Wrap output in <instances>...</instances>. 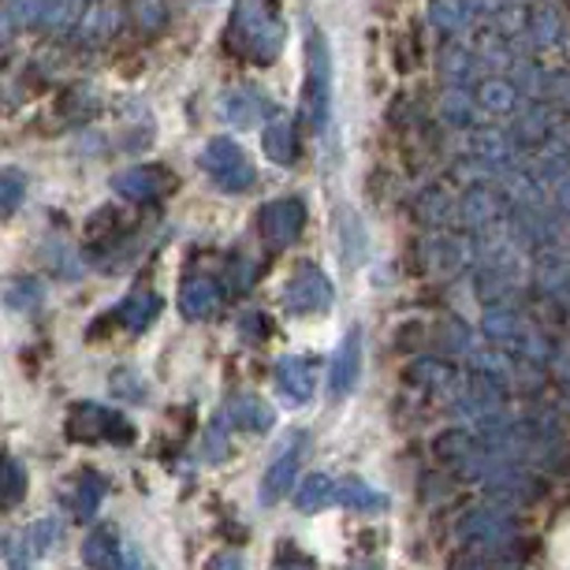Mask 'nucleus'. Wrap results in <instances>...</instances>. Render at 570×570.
I'll use <instances>...</instances> for the list:
<instances>
[{"mask_svg":"<svg viewBox=\"0 0 570 570\" xmlns=\"http://www.w3.org/2000/svg\"><path fill=\"white\" fill-rule=\"evenodd\" d=\"M303 224H306V209H303V202H295V198H276L257 213V232H262V239L273 246V250L292 246L298 239V232H303Z\"/></svg>","mask_w":570,"mask_h":570,"instance_id":"nucleus-7","label":"nucleus"},{"mask_svg":"<svg viewBox=\"0 0 570 570\" xmlns=\"http://www.w3.org/2000/svg\"><path fill=\"white\" fill-rule=\"evenodd\" d=\"M179 309L187 321H206L220 309V287L209 276H190L179 292Z\"/></svg>","mask_w":570,"mask_h":570,"instance_id":"nucleus-12","label":"nucleus"},{"mask_svg":"<svg viewBox=\"0 0 570 570\" xmlns=\"http://www.w3.org/2000/svg\"><path fill=\"white\" fill-rule=\"evenodd\" d=\"M451 376V365H444V362H417L414 370H411V381L414 384H444Z\"/></svg>","mask_w":570,"mask_h":570,"instance_id":"nucleus-29","label":"nucleus"},{"mask_svg":"<svg viewBox=\"0 0 570 570\" xmlns=\"http://www.w3.org/2000/svg\"><path fill=\"white\" fill-rule=\"evenodd\" d=\"M86 4H94V0H86Z\"/></svg>","mask_w":570,"mask_h":570,"instance_id":"nucleus-36","label":"nucleus"},{"mask_svg":"<svg viewBox=\"0 0 570 570\" xmlns=\"http://www.w3.org/2000/svg\"><path fill=\"white\" fill-rule=\"evenodd\" d=\"M228 41L246 60L257 63L276 60L279 46H284V23H279L273 0H239L228 27Z\"/></svg>","mask_w":570,"mask_h":570,"instance_id":"nucleus-1","label":"nucleus"},{"mask_svg":"<svg viewBox=\"0 0 570 570\" xmlns=\"http://www.w3.org/2000/svg\"><path fill=\"white\" fill-rule=\"evenodd\" d=\"M414 209L422 220H440V213H444V195H440V190H429L425 198H417Z\"/></svg>","mask_w":570,"mask_h":570,"instance_id":"nucleus-30","label":"nucleus"},{"mask_svg":"<svg viewBox=\"0 0 570 570\" xmlns=\"http://www.w3.org/2000/svg\"><path fill=\"white\" fill-rule=\"evenodd\" d=\"M112 187L120 190L127 202L149 206V202H157V198H165L176 190V176L160 165H135V168L120 171V176L112 179Z\"/></svg>","mask_w":570,"mask_h":570,"instance_id":"nucleus-8","label":"nucleus"},{"mask_svg":"<svg viewBox=\"0 0 570 570\" xmlns=\"http://www.w3.org/2000/svg\"><path fill=\"white\" fill-rule=\"evenodd\" d=\"M27 198V179L19 176L16 168H4L0 171V220L16 217V209L23 206Z\"/></svg>","mask_w":570,"mask_h":570,"instance_id":"nucleus-23","label":"nucleus"},{"mask_svg":"<svg viewBox=\"0 0 570 570\" xmlns=\"http://www.w3.org/2000/svg\"><path fill=\"white\" fill-rule=\"evenodd\" d=\"M433 23L440 30H459L466 23V0H433Z\"/></svg>","mask_w":570,"mask_h":570,"instance_id":"nucleus-25","label":"nucleus"},{"mask_svg":"<svg viewBox=\"0 0 570 570\" xmlns=\"http://www.w3.org/2000/svg\"><path fill=\"white\" fill-rule=\"evenodd\" d=\"M202 168H206L209 179L217 183L220 190H228V195H243L257 179L250 157H246L232 138H213V142L202 149Z\"/></svg>","mask_w":570,"mask_h":570,"instance_id":"nucleus-3","label":"nucleus"},{"mask_svg":"<svg viewBox=\"0 0 570 570\" xmlns=\"http://www.w3.org/2000/svg\"><path fill=\"white\" fill-rule=\"evenodd\" d=\"M68 436L86 444H131L135 429L124 414L101 403H75L68 411Z\"/></svg>","mask_w":570,"mask_h":570,"instance_id":"nucleus-2","label":"nucleus"},{"mask_svg":"<svg viewBox=\"0 0 570 570\" xmlns=\"http://www.w3.org/2000/svg\"><path fill=\"white\" fill-rule=\"evenodd\" d=\"M303 451H306V433L284 436V444L276 448V455L262 478V489H257V500H262L265 508H273V503H279L295 489V473H298V462H303Z\"/></svg>","mask_w":570,"mask_h":570,"instance_id":"nucleus-5","label":"nucleus"},{"mask_svg":"<svg viewBox=\"0 0 570 570\" xmlns=\"http://www.w3.org/2000/svg\"><path fill=\"white\" fill-rule=\"evenodd\" d=\"M273 570H314V563H309L306 556H298V552H287V556H279V563Z\"/></svg>","mask_w":570,"mask_h":570,"instance_id":"nucleus-33","label":"nucleus"},{"mask_svg":"<svg viewBox=\"0 0 570 570\" xmlns=\"http://www.w3.org/2000/svg\"><path fill=\"white\" fill-rule=\"evenodd\" d=\"M276 389L292 406H303L314 400V389H317V370L314 362L303 358V354H292L276 365Z\"/></svg>","mask_w":570,"mask_h":570,"instance_id":"nucleus-10","label":"nucleus"},{"mask_svg":"<svg viewBox=\"0 0 570 570\" xmlns=\"http://www.w3.org/2000/svg\"><path fill=\"white\" fill-rule=\"evenodd\" d=\"M41 12H46V0H8V16L16 27H41Z\"/></svg>","mask_w":570,"mask_h":570,"instance_id":"nucleus-27","label":"nucleus"},{"mask_svg":"<svg viewBox=\"0 0 570 570\" xmlns=\"http://www.w3.org/2000/svg\"><path fill=\"white\" fill-rule=\"evenodd\" d=\"M478 101L485 105L489 112H511L519 94H514V86L508 79H485L478 86Z\"/></svg>","mask_w":570,"mask_h":570,"instance_id":"nucleus-24","label":"nucleus"},{"mask_svg":"<svg viewBox=\"0 0 570 570\" xmlns=\"http://www.w3.org/2000/svg\"><path fill=\"white\" fill-rule=\"evenodd\" d=\"M124 556H127V548H120V537H116L112 525H98V530H90V537L82 541V563L90 570H120Z\"/></svg>","mask_w":570,"mask_h":570,"instance_id":"nucleus-11","label":"nucleus"},{"mask_svg":"<svg viewBox=\"0 0 570 570\" xmlns=\"http://www.w3.org/2000/svg\"><path fill=\"white\" fill-rule=\"evenodd\" d=\"M262 146H265V154L268 160H276V165H295V157H298V142H295V127L287 124V120H276L265 127V135H262Z\"/></svg>","mask_w":570,"mask_h":570,"instance_id":"nucleus-16","label":"nucleus"},{"mask_svg":"<svg viewBox=\"0 0 570 570\" xmlns=\"http://www.w3.org/2000/svg\"><path fill=\"white\" fill-rule=\"evenodd\" d=\"M358 370H362V340H358V328H351L336 347V354H332V365H328V395L332 400H343V395L358 384Z\"/></svg>","mask_w":570,"mask_h":570,"instance_id":"nucleus-9","label":"nucleus"},{"mask_svg":"<svg viewBox=\"0 0 570 570\" xmlns=\"http://www.w3.org/2000/svg\"><path fill=\"white\" fill-rule=\"evenodd\" d=\"M332 500H340V485L328 478V473H309L303 485L295 489L298 511H321V508H328Z\"/></svg>","mask_w":570,"mask_h":570,"instance_id":"nucleus-17","label":"nucleus"},{"mask_svg":"<svg viewBox=\"0 0 570 570\" xmlns=\"http://www.w3.org/2000/svg\"><path fill=\"white\" fill-rule=\"evenodd\" d=\"M120 570H149V567H146L142 552H135V548H127V556H124V567H120Z\"/></svg>","mask_w":570,"mask_h":570,"instance_id":"nucleus-35","label":"nucleus"},{"mask_svg":"<svg viewBox=\"0 0 570 570\" xmlns=\"http://www.w3.org/2000/svg\"><path fill=\"white\" fill-rule=\"evenodd\" d=\"M340 500L347 503L351 511H381V508H389V497L384 492H376L365 485L362 478H347L340 485Z\"/></svg>","mask_w":570,"mask_h":570,"instance_id":"nucleus-22","label":"nucleus"},{"mask_svg":"<svg viewBox=\"0 0 570 570\" xmlns=\"http://www.w3.org/2000/svg\"><path fill=\"white\" fill-rule=\"evenodd\" d=\"M224 116H228L235 127H254L262 116H268V105L265 98H257L250 90H235L224 98Z\"/></svg>","mask_w":570,"mask_h":570,"instance_id":"nucleus-19","label":"nucleus"},{"mask_svg":"<svg viewBox=\"0 0 570 570\" xmlns=\"http://www.w3.org/2000/svg\"><path fill=\"white\" fill-rule=\"evenodd\" d=\"M116 27H120V16H116V8H86V16L79 19V38L90 41V46H98V41H109L116 35Z\"/></svg>","mask_w":570,"mask_h":570,"instance_id":"nucleus-21","label":"nucleus"},{"mask_svg":"<svg viewBox=\"0 0 570 570\" xmlns=\"http://www.w3.org/2000/svg\"><path fill=\"white\" fill-rule=\"evenodd\" d=\"M224 417H228L235 429L265 433V429H273L276 411L265 400H257V395H232V403H228V411H224Z\"/></svg>","mask_w":570,"mask_h":570,"instance_id":"nucleus-14","label":"nucleus"},{"mask_svg":"<svg viewBox=\"0 0 570 570\" xmlns=\"http://www.w3.org/2000/svg\"><path fill=\"white\" fill-rule=\"evenodd\" d=\"M4 559H8V570H30L23 548H16V541H4Z\"/></svg>","mask_w":570,"mask_h":570,"instance_id":"nucleus-32","label":"nucleus"},{"mask_svg":"<svg viewBox=\"0 0 570 570\" xmlns=\"http://www.w3.org/2000/svg\"><path fill=\"white\" fill-rule=\"evenodd\" d=\"M101 500H105V481L98 478V473H94V470L75 473L71 485H68V508H71L75 519L90 522L94 514H98Z\"/></svg>","mask_w":570,"mask_h":570,"instance_id":"nucleus-13","label":"nucleus"},{"mask_svg":"<svg viewBox=\"0 0 570 570\" xmlns=\"http://www.w3.org/2000/svg\"><path fill=\"white\" fill-rule=\"evenodd\" d=\"M23 497H27V470L23 462L4 451L0 455V508H16Z\"/></svg>","mask_w":570,"mask_h":570,"instance_id":"nucleus-20","label":"nucleus"},{"mask_svg":"<svg viewBox=\"0 0 570 570\" xmlns=\"http://www.w3.org/2000/svg\"><path fill=\"white\" fill-rule=\"evenodd\" d=\"M530 30H533V38L541 41V46H552V41H559V16L552 12V8H533Z\"/></svg>","mask_w":570,"mask_h":570,"instance_id":"nucleus-26","label":"nucleus"},{"mask_svg":"<svg viewBox=\"0 0 570 570\" xmlns=\"http://www.w3.org/2000/svg\"><path fill=\"white\" fill-rule=\"evenodd\" d=\"M209 570H243V556L239 552H220L209 559Z\"/></svg>","mask_w":570,"mask_h":570,"instance_id":"nucleus-31","label":"nucleus"},{"mask_svg":"<svg viewBox=\"0 0 570 570\" xmlns=\"http://www.w3.org/2000/svg\"><path fill=\"white\" fill-rule=\"evenodd\" d=\"M303 116H306V127H314V131L325 124V116H328V46L321 35H309V46H306Z\"/></svg>","mask_w":570,"mask_h":570,"instance_id":"nucleus-4","label":"nucleus"},{"mask_svg":"<svg viewBox=\"0 0 570 570\" xmlns=\"http://www.w3.org/2000/svg\"><path fill=\"white\" fill-rule=\"evenodd\" d=\"M332 298H336V292H332V284H328V276L321 273L317 265H295L292 268V279H287V287H284V303L292 314H321V309H328L332 306Z\"/></svg>","mask_w":570,"mask_h":570,"instance_id":"nucleus-6","label":"nucleus"},{"mask_svg":"<svg viewBox=\"0 0 570 570\" xmlns=\"http://www.w3.org/2000/svg\"><path fill=\"white\" fill-rule=\"evenodd\" d=\"M157 309H160V298L154 292H135L131 298H124V303L116 306V321L131 332H142L154 325Z\"/></svg>","mask_w":570,"mask_h":570,"instance_id":"nucleus-15","label":"nucleus"},{"mask_svg":"<svg viewBox=\"0 0 570 570\" xmlns=\"http://www.w3.org/2000/svg\"><path fill=\"white\" fill-rule=\"evenodd\" d=\"M86 0H46V12H41V30L49 35H63V30H75L79 19L86 16Z\"/></svg>","mask_w":570,"mask_h":570,"instance_id":"nucleus-18","label":"nucleus"},{"mask_svg":"<svg viewBox=\"0 0 570 570\" xmlns=\"http://www.w3.org/2000/svg\"><path fill=\"white\" fill-rule=\"evenodd\" d=\"M440 116L455 127H470V98H462V94H448V98L440 101Z\"/></svg>","mask_w":570,"mask_h":570,"instance_id":"nucleus-28","label":"nucleus"},{"mask_svg":"<svg viewBox=\"0 0 570 570\" xmlns=\"http://www.w3.org/2000/svg\"><path fill=\"white\" fill-rule=\"evenodd\" d=\"M12 30H16L12 16H8V8H0V52L8 49V41H12Z\"/></svg>","mask_w":570,"mask_h":570,"instance_id":"nucleus-34","label":"nucleus"}]
</instances>
